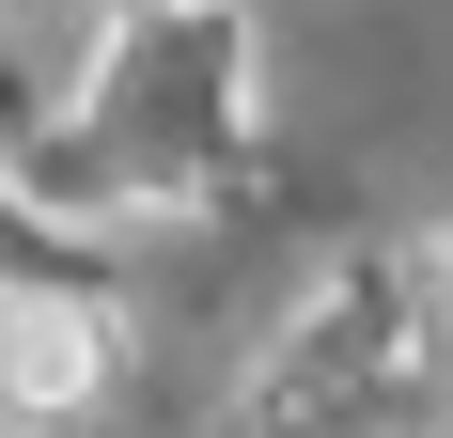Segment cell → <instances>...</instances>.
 Segmentation results:
<instances>
[{
    "label": "cell",
    "instance_id": "6da1fadb",
    "mask_svg": "<svg viewBox=\"0 0 453 438\" xmlns=\"http://www.w3.org/2000/svg\"><path fill=\"white\" fill-rule=\"evenodd\" d=\"M94 392H110V313L94 298H0V407L63 423Z\"/></svg>",
    "mask_w": 453,
    "mask_h": 438
}]
</instances>
